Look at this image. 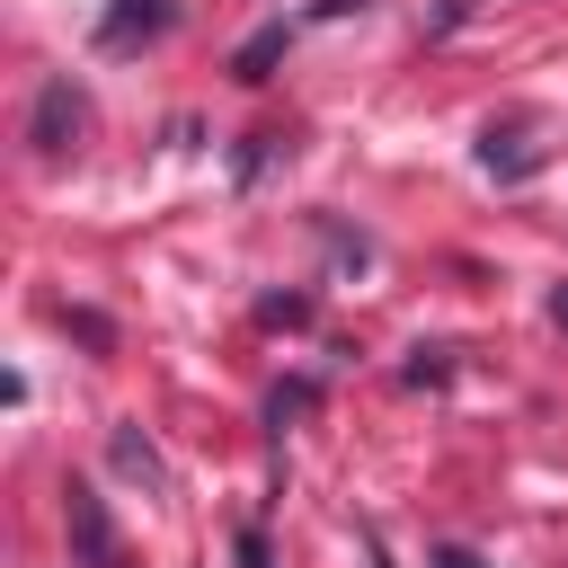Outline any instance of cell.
<instances>
[{
    "mask_svg": "<svg viewBox=\"0 0 568 568\" xmlns=\"http://www.w3.org/2000/svg\"><path fill=\"white\" fill-rule=\"evenodd\" d=\"M62 532H71V559L80 568H124V541H115V515H106V497L98 488H62Z\"/></svg>",
    "mask_w": 568,
    "mask_h": 568,
    "instance_id": "6da1fadb",
    "label": "cell"
},
{
    "mask_svg": "<svg viewBox=\"0 0 568 568\" xmlns=\"http://www.w3.org/2000/svg\"><path fill=\"white\" fill-rule=\"evenodd\" d=\"M80 124H89V98H80L71 80H44L36 106H27V142H36L44 160H62V151L80 142Z\"/></svg>",
    "mask_w": 568,
    "mask_h": 568,
    "instance_id": "7a4b0ae2",
    "label": "cell"
},
{
    "mask_svg": "<svg viewBox=\"0 0 568 568\" xmlns=\"http://www.w3.org/2000/svg\"><path fill=\"white\" fill-rule=\"evenodd\" d=\"M160 27H169V0H106L98 44H106V53H133V44H151Z\"/></svg>",
    "mask_w": 568,
    "mask_h": 568,
    "instance_id": "3957f363",
    "label": "cell"
},
{
    "mask_svg": "<svg viewBox=\"0 0 568 568\" xmlns=\"http://www.w3.org/2000/svg\"><path fill=\"white\" fill-rule=\"evenodd\" d=\"M479 169H488V178H532V169H541L532 124H488V133H479Z\"/></svg>",
    "mask_w": 568,
    "mask_h": 568,
    "instance_id": "277c9868",
    "label": "cell"
},
{
    "mask_svg": "<svg viewBox=\"0 0 568 568\" xmlns=\"http://www.w3.org/2000/svg\"><path fill=\"white\" fill-rule=\"evenodd\" d=\"M106 462H115V470H124V479H142V488H151V497H160V488H169V462H160V453H151V435H142V426H115V435H106Z\"/></svg>",
    "mask_w": 568,
    "mask_h": 568,
    "instance_id": "5b68a950",
    "label": "cell"
},
{
    "mask_svg": "<svg viewBox=\"0 0 568 568\" xmlns=\"http://www.w3.org/2000/svg\"><path fill=\"white\" fill-rule=\"evenodd\" d=\"M284 44H293V27H257V36L240 44V62H231V71H240V80H266V71L284 62Z\"/></svg>",
    "mask_w": 568,
    "mask_h": 568,
    "instance_id": "8992f818",
    "label": "cell"
},
{
    "mask_svg": "<svg viewBox=\"0 0 568 568\" xmlns=\"http://www.w3.org/2000/svg\"><path fill=\"white\" fill-rule=\"evenodd\" d=\"M62 328H71V337H89V346H115V328H106L98 311H62Z\"/></svg>",
    "mask_w": 568,
    "mask_h": 568,
    "instance_id": "52a82bcc",
    "label": "cell"
},
{
    "mask_svg": "<svg viewBox=\"0 0 568 568\" xmlns=\"http://www.w3.org/2000/svg\"><path fill=\"white\" fill-rule=\"evenodd\" d=\"M266 320H284V328H302V320H311V302H302V293H275V302H266Z\"/></svg>",
    "mask_w": 568,
    "mask_h": 568,
    "instance_id": "ba28073f",
    "label": "cell"
},
{
    "mask_svg": "<svg viewBox=\"0 0 568 568\" xmlns=\"http://www.w3.org/2000/svg\"><path fill=\"white\" fill-rule=\"evenodd\" d=\"M240 568H275V559H266V532H257V524H240Z\"/></svg>",
    "mask_w": 568,
    "mask_h": 568,
    "instance_id": "9c48e42d",
    "label": "cell"
},
{
    "mask_svg": "<svg viewBox=\"0 0 568 568\" xmlns=\"http://www.w3.org/2000/svg\"><path fill=\"white\" fill-rule=\"evenodd\" d=\"M435 568H479V559L470 550H435Z\"/></svg>",
    "mask_w": 568,
    "mask_h": 568,
    "instance_id": "30bf717a",
    "label": "cell"
},
{
    "mask_svg": "<svg viewBox=\"0 0 568 568\" xmlns=\"http://www.w3.org/2000/svg\"><path fill=\"white\" fill-rule=\"evenodd\" d=\"M550 320H559V328H568V284H559V293H550Z\"/></svg>",
    "mask_w": 568,
    "mask_h": 568,
    "instance_id": "8fae6325",
    "label": "cell"
}]
</instances>
